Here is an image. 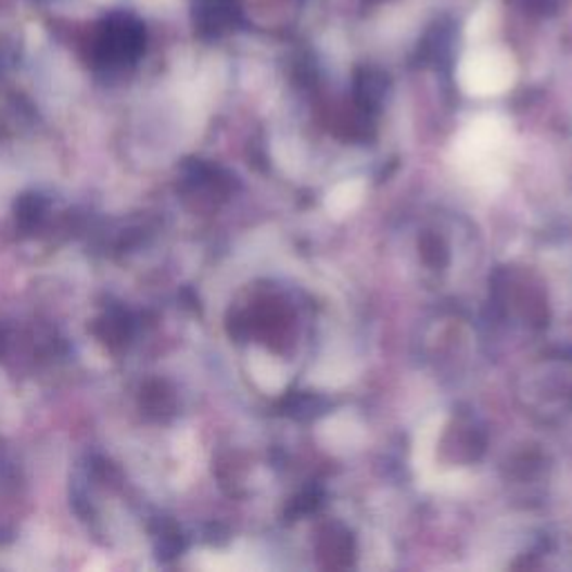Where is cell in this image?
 I'll use <instances>...</instances> for the list:
<instances>
[{
	"label": "cell",
	"mask_w": 572,
	"mask_h": 572,
	"mask_svg": "<svg viewBox=\"0 0 572 572\" xmlns=\"http://www.w3.org/2000/svg\"><path fill=\"white\" fill-rule=\"evenodd\" d=\"M510 141L508 122L497 114H485L454 139L452 164L472 188L497 193L508 181Z\"/></svg>",
	"instance_id": "obj_1"
},
{
	"label": "cell",
	"mask_w": 572,
	"mask_h": 572,
	"mask_svg": "<svg viewBox=\"0 0 572 572\" xmlns=\"http://www.w3.org/2000/svg\"><path fill=\"white\" fill-rule=\"evenodd\" d=\"M459 79L470 94L490 97V94H499L512 86L514 67L512 61L504 54L483 52L463 61Z\"/></svg>",
	"instance_id": "obj_2"
},
{
	"label": "cell",
	"mask_w": 572,
	"mask_h": 572,
	"mask_svg": "<svg viewBox=\"0 0 572 572\" xmlns=\"http://www.w3.org/2000/svg\"><path fill=\"white\" fill-rule=\"evenodd\" d=\"M143 48L141 25L126 14L112 16L99 36V52L105 63H126Z\"/></svg>",
	"instance_id": "obj_3"
},
{
	"label": "cell",
	"mask_w": 572,
	"mask_h": 572,
	"mask_svg": "<svg viewBox=\"0 0 572 572\" xmlns=\"http://www.w3.org/2000/svg\"><path fill=\"white\" fill-rule=\"evenodd\" d=\"M316 434L320 445L335 454L354 452L365 443V428L352 411H338L329 416L327 421L320 423Z\"/></svg>",
	"instance_id": "obj_4"
},
{
	"label": "cell",
	"mask_w": 572,
	"mask_h": 572,
	"mask_svg": "<svg viewBox=\"0 0 572 572\" xmlns=\"http://www.w3.org/2000/svg\"><path fill=\"white\" fill-rule=\"evenodd\" d=\"M443 423H445V416H432L418 430L416 438H414V452H411V463L414 470L423 476H428L434 466V452H436V443L441 438L443 432Z\"/></svg>",
	"instance_id": "obj_5"
},
{
	"label": "cell",
	"mask_w": 572,
	"mask_h": 572,
	"mask_svg": "<svg viewBox=\"0 0 572 572\" xmlns=\"http://www.w3.org/2000/svg\"><path fill=\"white\" fill-rule=\"evenodd\" d=\"M251 373L255 378L257 387L271 396L280 394L289 380V373L282 367V363L262 349H253L251 354Z\"/></svg>",
	"instance_id": "obj_6"
},
{
	"label": "cell",
	"mask_w": 572,
	"mask_h": 572,
	"mask_svg": "<svg viewBox=\"0 0 572 572\" xmlns=\"http://www.w3.org/2000/svg\"><path fill=\"white\" fill-rule=\"evenodd\" d=\"M365 200V181L347 179L329 190L325 200V208L333 219H342L352 215Z\"/></svg>",
	"instance_id": "obj_7"
},
{
	"label": "cell",
	"mask_w": 572,
	"mask_h": 572,
	"mask_svg": "<svg viewBox=\"0 0 572 572\" xmlns=\"http://www.w3.org/2000/svg\"><path fill=\"white\" fill-rule=\"evenodd\" d=\"M356 369L352 360L345 358H325L314 371H312V383L318 387H342L347 385L354 378Z\"/></svg>",
	"instance_id": "obj_8"
}]
</instances>
